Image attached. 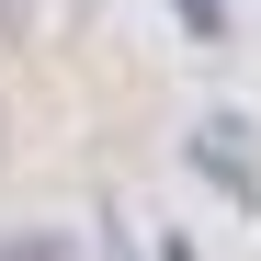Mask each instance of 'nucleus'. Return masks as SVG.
<instances>
[{
	"label": "nucleus",
	"instance_id": "1",
	"mask_svg": "<svg viewBox=\"0 0 261 261\" xmlns=\"http://www.w3.org/2000/svg\"><path fill=\"white\" fill-rule=\"evenodd\" d=\"M239 137H250V125H239V114H216V125H204V148H193L227 193H250V148H239Z\"/></svg>",
	"mask_w": 261,
	"mask_h": 261
},
{
	"label": "nucleus",
	"instance_id": "2",
	"mask_svg": "<svg viewBox=\"0 0 261 261\" xmlns=\"http://www.w3.org/2000/svg\"><path fill=\"white\" fill-rule=\"evenodd\" d=\"M0 261H68V239H12Z\"/></svg>",
	"mask_w": 261,
	"mask_h": 261
}]
</instances>
